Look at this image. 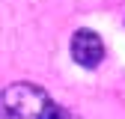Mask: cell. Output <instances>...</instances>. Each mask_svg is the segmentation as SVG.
Returning a JSON list of instances; mask_svg holds the SVG:
<instances>
[{
	"label": "cell",
	"instance_id": "obj_2",
	"mask_svg": "<svg viewBox=\"0 0 125 119\" xmlns=\"http://www.w3.org/2000/svg\"><path fill=\"white\" fill-rule=\"evenodd\" d=\"M69 51H72V60L81 69H98L101 60H104V42H101V36L95 33V30L81 27V30L72 33Z\"/></svg>",
	"mask_w": 125,
	"mask_h": 119
},
{
	"label": "cell",
	"instance_id": "obj_1",
	"mask_svg": "<svg viewBox=\"0 0 125 119\" xmlns=\"http://www.w3.org/2000/svg\"><path fill=\"white\" fill-rule=\"evenodd\" d=\"M0 119H72L39 83L15 80L0 89Z\"/></svg>",
	"mask_w": 125,
	"mask_h": 119
}]
</instances>
